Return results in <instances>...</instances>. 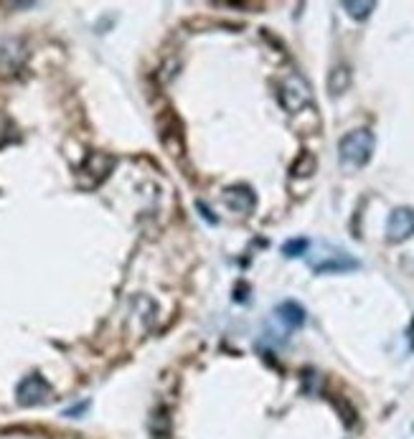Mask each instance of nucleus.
Returning a JSON list of instances; mask_svg holds the SVG:
<instances>
[{
  "label": "nucleus",
  "instance_id": "1",
  "mask_svg": "<svg viewBox=\"0 0 414 439\" xmlns=\"http://www.w3.org/2000/svg\"><path fill=\"white\" fill-rule=\"evenodd\" d=\"M374 132L366 128L361 130H351L348 135L341 137L338 142V158H341V166L346 168H363L374 155Z\"/></svg>",
  "mask_w": 414,
  "mask_h": 439
},
{
  "label": "nucleus",
  "instance_id": "2",
  "mask_svg": "<svg viewBox=\"0 0 414 439\" xmlns=\"http://www.w3.org/2000/svg\"><path fill=\"white\" fill-rule=\"evenodd\" d=\"M115 168V158L107 153H90L84 158V163L79 166L77 171V185L79 188H97V185H102L107 180V175L112 173Z\"/></svg>",
  "mask_w": 414,
  "mask_h": 439
},
{
  "label": "nucleus",
  "instance_id": "3",
  "mask_svg": "<svg viewBox=\"0 0 414 439\" xmlns=\"http://www.w3.org/2000/svg\"><path fill=\"white\" fill-rule=\"evenodd\" d=\"M310 102H312L310 84L300 77V74H290V77L280 84V104L290 112V115L303 112Z\"/></svg>",
  "mask_w": 414,
  "mask_h": 439
},
{
  "label": "nucleus",
  "instance_id": "4",
  "mask_svg": "<svg viewBox=\"0 0 414 439\" xmlns=\"http://www.w3.org/2000/svg\"><path fill=\"white\" fill-rule=\"evenodd\" d=\"M358 259L348 254V252H341V249L325 247L323 254L312 261V272L318 274H336V272H351V269H358Z\"/></svg>",
  "mask_w": 414,
  "mask_h": 439
},
{
  "label": "nucleus",
  "instance_id": "5",
  "mask_svg": "<svg viewBox=\"0 0 414 439\" xmlns=\"http://www.w3.org/2000/svg\"><path fill=\"white\" fill-rule=\"evenodd\" d=\"M158 135H160V142H163V147L168 150V155H173V158H178V155H183V132H181V122L178 117L173 115V112H163V115L158 117Z\"/></svg>",
  "mask_w": 414,
  "mask_h": 439
},
{
  "label": "nucleus",
  "instance_id": "6",
  "mask_svg": "<svg viewBox=\"0 0 414 439\" xmlns=\"http://www.w3.org/2000/svg\"><path fill=\"white\" fill-rule=\"evenodd\" d=\"M414 236V209L409 206H399L389 214L386 221V239L391 244H401Z\"/></svg>",
  "mask_w": 414,
  "mask_h": 439
},
{
  "label": "nucleus",
  "instance_id": "7",
  "mask_svg": "<svg viewBox=\"0 0 414 439\" xmlns=\"http://www.w3.org/2000/svg\"><path fill=\"white\" fill-rule=\"evenodd\" d=\"M16 396H18L20 407H36V404H44V401L51 396V386L46 383L44 376L31 373V376H26V378L18 383V391H16Z\"/></svg>",
  "mask_w": 414,
  "mask_h": 439
},
{
  "label": "nucleus",
  "instance_id": "8",
  "mask_svg": "<svg viewBox=\"0 0 414 439\" xmlns=\"http://www.w3.org/2000/svg\"><path fill=\"white\" fill-rule=\"evenodd\" d=\"M224 204H226V209L236 211V214H252L257 206V196L255 191L249 188V185L239 183V185H229L226 191H224Z\"/></svg>",
  "mask_w": 414,
  "mask_h": 439
},
{
  "label": "nucleus",
  "instance_id": "9",
  "mask_svg": "<svg viewBox=\"0 0 414 439\" xmlns=\"http://www.w3.org/2000/svg\"><path fill=\"white\" fill-rule=\"evenodd\" d=\"M26 58L23 44L16 39H0V74H16Z\"/></svg>",
  "mask_w": 414,
  "mask_h": 439
},
{
  "label": "nucleus",
  "instance_id": "10",
  "mask_svg": "<svg viewBox=\"0 0 414 439\" xmlns=\"http://www.w3.org/2000/svg\"><path fill=\"white\" fill-rule=\"evenodd\" d=\"M274 312H277V320L285 323L290 330L305 325V310H303V305H298L295 299H285V302H280Z\"/></svg>",
  "mask_w": 414,
  "mask_h": 439
},
{
  "label": "nucleus",
  "instance_id": "11",
  "mask_svg": "<svg viewBox=\"0 0 414 439\" xmlns=\"http://www.w3.org/2000/svg\"><path fill=\"white\" fill-rule=\"evenodd\" d=\"M351 84V74L346 66H336V69L331 71V77H328V89H331V94H343L346 89H348Z\"/></svg>",
  "mask_w": 414,
  "mask_h": 439
},
{
  "label": "nucleus",
  "instance_id": "12",
  "mask_svg": "<svg viewBox=\"0 0 414 439\" xmlns=\"http://www.w3.org/2000/svg\"><path fill=\"white\" fill-rule=\"evenodd\" d=\"M341 6H343V11L353 20H366L371 16V11L376 8V3H371V0H369V3H353V0H343Z\"/></svg>",
  "mask_w": 414,
  "mask_h": 439
},
{
  "label": "nucleus",
  "instance_id": "13",
  "mask_svg": "<svg viewBox=\"0 0 414 439\" xmlns=\"http://www.w3.org/2000/svg\"><path fill=\"white\" fill-rule=\"evenodd\" d=\"M315 173V155L312 153H300L298 160H295L293 166V175L295 178H308Z\"/></svg>",
  "mask_w": 414,
  "mask_h": 439
},
{
  "label": "nucleus",
  "instance_id": "14",
  "mask_svg": "<svg viewBox=\"0 0 414 439\" xmlns=\"http://www.w3.org/2000/svg\"><path fill=\"white\" fill-rule=\"evenodd\" d=\"M308 252V239H290V242L282 247V254L295 259V256H303Z\"/></svg>",
  "mask_w": 414,
  "mask_h": 439
},
{
  "label": "nucleus",
  "instance_id": "15",
  "mask_svg": "<svg viewBox=\"0 0 414 439\" xmlns=\"http://www.w3.org/2000/svg\"><path fill=\"white\" fill-rule=\"evenodd\" d=\"M84 409H87V404H79V407H74V409H66V416H77V414H82Z\"/></svg>",
  "mask_w": 414,
  "mask_h": 439
}]
</instances>
